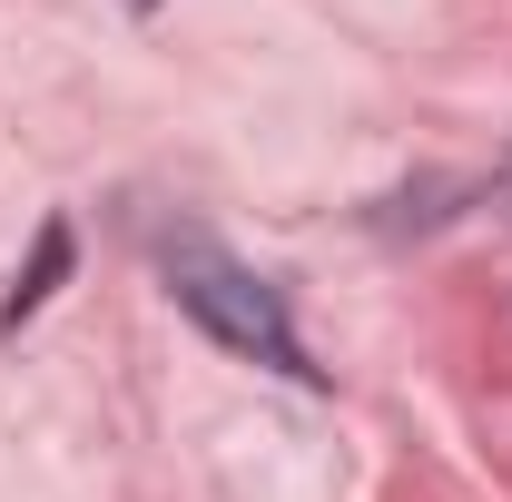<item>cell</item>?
<instances>
[{"mask_svg": "<svg viewBox=\"0 0 512 502\" xmlns=\"http://www.w3.org/2000/svg\"><path fill=\"white\" fill-rule=\"evenodd\" d=\"M60 276H69V227L50 217V227H40V247H30V276H20V286H10V306H0V335H10V325H30V315L50 306V286H60Z\"/></svg>", "mask_w": 512, "mask_h": 502, "instance_id": "2", "label": "cell"}, {"mask_svg": "<svg viewBox=\"0 0 512 502\" xmlns=\"http://www.w3.org/2000/svg\"><path fill=\"white\" fill-rule=\"evenodd\" d=\"M168 296H178L217 345H237V355L276 365V375H316V365H306V345H296V325H286V306H276V286H266L256 266H237L227 247L178 237V247H168Z\"/></svg>", "mask_w": 512, "mask_h": 502, "instance_id": "1", "label": "cell"}]
</instances>
